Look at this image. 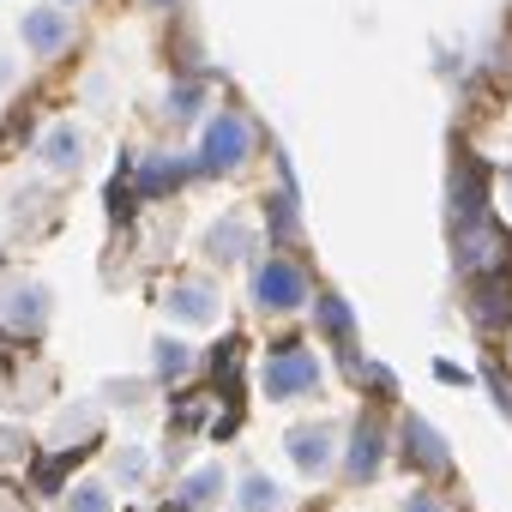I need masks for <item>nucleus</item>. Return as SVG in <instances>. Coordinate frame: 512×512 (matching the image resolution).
Wrapping results in <instances>:
<instances>
[{"mask_svg": "<svg viewBox=\"0 0 512 512\" xmlns=\"http://www.w3.org/2000/svg\"><path fill=\"white\" fill-rule=\"evenodd\" d=\"M260 151H266V127L241 103H217L193 127V169H199V181H229V175L260 163Z\"/></svg>", "mask_w": 512, "mask_h": 512, "instance_id": "obj_1", "label": "nucleus"}, {"mask_svg": "<svg viewBox=\"0 0 512 512\" xmlns=\"http://www.w3.org/2000/svg\"><path fill=\"white\" fill-rule=\"evenodd\" d=\"M253 386H260V398L278 404V410L314 404L326 392V356H320V344L302 338V332L272 338L260 356H253Z\"/></svg>", "mask_w": 512, "mask_h": 512, "instance_id": "obj_2", "label": "nucleus"}, {"mask_svg": "<svg viewBox=\"0 0 512 512\" xmlns=\"http://www.w3.org/2000/svg\"><path fill=\"white\" fill-rule=\"evenodd\" d=\"M314 296H320V284H314V272H308V260L302 253H284V247H266L260 260L247 266V308L260 314V320H302L308 308H314Z\"/></svg>", "mask_w": 512, "mask_h": 512, "instance_id": "obj_3", "label": "nucleus"}, {"mask_svg": "<svg viewBox=\"0 0 512 512\" xmlns=\"http://www.w3.org/2000/svg\"><path fill=\"white\" fill-rule=\"evenodd\" d=\"M446 223H452V260H458L464 284L470 278H512V223L494 205L458 211Z\"/></svg>", "mask_w": 512, "mask_h": 512, "instance_id": "obj_4", "label": "nucleus"}, {"mask_svg": "<svg viewBox=\"0 0 512 512\" xmlns=\"http://www.w3.org/2000/svg\"><path fill=\"white\" fill-rule=\"evenodd\" d=\"M392 470V410L386 404H356L344 422V452H338V482L344 488H374Z\"/></svg>", "mask_w": 512, "mask_h": 512, "instance_id": "obj_5", "label": "nucleus"}, {"mask_svg": "<svg viewBox=\"0 0 512 512\" xmlns=\"http://www.w3.org/2000/svg\"><path fill=\"white\" fill-rule=\"evenodd\" d=\"M278 452H284V464H290V476L296 482H332L338 476V452H344V422L338 416H326V410H308V416H296L284 434H278Z\"/></svg>", "mask_w": 512, "mask_h": 512, "instance_id": "obj_6", "label": "nucleus"}, {"mask_svg": "<svg viewBox=\"0 0 512 512\" xmlns=\"http://www.w3.org/2000/svg\"><path fill=\"white\" fill-rule=\"evenodd\" d=\"M223 284L217 272H169L157 290V314L169 320V332L193 338V332H217L223 326Z\"/></svg>", "mask_w": 512, "mask_h": 512, "instance_id": "obj_7", "label": "nucleus"}, {"mask_svg": "<svg viewBox=\"0 0 512 512\" xmlns=\"http://www.w3.org/2000/svg\"><path fill=\"white\" fill-rule=\"evenodd\" d=\"M392 464H404L416 482H452V470H458L446 434L422 410H398L392 416Z\"/></svg>", "mask_w": 512, "mask_h": 512, "instance_id": "obj_8", "label": "nucleus"}, {"mask_svg": "<svg viewBox=\"0 0 512 512\" xmlns=\"http://www.w3.org/2000/svg\"><path fill=\"white\" fill-rule=\"evenodd\" d=\"M199 253L211 260V272H247L266 253V229L253 211H217L199 229Z\"/></svg>", "mask_w": 512, "mask_h": 512, "instance_id": "obj_9", "label": "nucleus"}, {"mask_svg": "<svg viewBox=\"0 0 512 512\" xmlns=\"http://www.w3.org/2000/svg\"><path fill=\"white\" fill-rule=\"evenodd\" d=\"M13 31H19V55L25 61H37V67H55V61H67L73 49H79V19L67 13V7H55V0H43V7H25L19 19H13Z\"/></svg>", "mask_w": 512, "mask_h": 512, "instance_id": "obj_10", "label": "nucleus"}, {"mask_svg": "<svg viewBox=\"0 0 512 512\" xmlns=\"http://www.w3.org/2000/svg\"><path fill=\"white\" fill-rule=\"evenodd\" d=\"M199 181L193 169V151H145L127 163V187L139 205H163V199H181L187 187Z\"/></svg>", "mask_w": 512, "mask_h": 512, "instance_id": "obj_11", "label": "nucleus"}, {"mask_svg": "<svg viewBox=\"0 0 512 512\" xmlns=\"http://www.w3.org/2000/svg\"><path fill=\"white\" fill-rule=\"evenodd\" d=\"M49 320H55V296H49V284H37V278H25V272H13V278H0V332H13V338H43L49 332Z\"/></svg>", "mask_w": 512, "mask_h": 512, "instance_id": "obj_12", "label": "nucleus"}, {"mask_svg": "<svg viewBox=\"0 0 512 512\" xmlns=\"http://www.w3.org/2000/svg\"><path fill=\"white\" fill-rule=\"evenodd\" d=\"M217 109V79L211 73H175L169 85H163V97H157V121L163 127H175V133H187V127H199L205 115Z\"/></svg>", "mask_w": 512, "mask_h": 512, "instance_id": "obj_13", "label": "nucleus"}, {"mask_svg": "<svg viewBox=\"0 0 512 512\" xmlns=\"http://www.w3.org/2000/svg\"><path fill=\"white\" fill-rule=\"evenodd\" d=\"M31 151H37V163H43L49 175H61V181H67V175H79V169L91 163V127H85V121H73V115H55V121L37 133V145H31Z\"/></svg>", "mask_w": 512, "mask_h": 512, "instance_id": "obj_14", "label": "nucleus"}, {"mask_svg": "<svg viewBox=\"0 0 512 512\" xmlns=\"http://www.w3.org/2000/svg\"><path fill=\"white\" fill-rule=\"evenodd\" d=\"M229 500V464L223 458H199L187 470H175L169 482V512H217Z\"/></svg>", "mask_w": 512, "mask_h": 512, "instance_id": "obj_15", "label": "nucleus"}, {"mask_svg": "<svg viewBox=\"0 0 512 512\" xmlns=\"http://www.w3.org/2000/svg\"><path fill=\"white\" fill-rule=\"evenodd\" d=\"M464 320L482 338H506L512 332V278H470L464 284Z\"/></svg>", "mask_w": 512, "mask_h": 512, "instance_id": "obj_16", "label": "nucleus"}, {"mask_svg": "<svg viewBox=\"0 0 512 512\" xmlns=\"http://www.w3.org/2000/svg\"><path fill=\"white\" fill-rule=\"evenodd\" d=\"M314 332H320V350L338 362V356H350V350H362V320H356V308L338 296V290H320L314 296Z\"/></svg>", "mask_w": 512, "mask_h": 512, "instance_id": "obj_17", "label": "nucleus"}, {"mask_svg": "<svg viewBox=\"0 0 512 512\" xmlns=\"http://www.w3.org/2000/svg\"><path fill=\"white\" fill-rule=\"evenodd\" d=\"M229 512H296V494H290V482H278L272 470L247 464V470H235V482H229Z\"/></svg>", "mask_w": 512, "mask_h": 512, "instance_id": "obj_18", "label": "nucleus"}, {"mask_svg": "<svg viewBox=\"0 0 512 512\" xmlns=\"http://www.w3.org/2000/svg\"><path fill=\"white\" fill-rule=\"evenodd\" d=\"M266 217H260V229H266V247H284V253H302V241H308V223H302V193L296 187H272L266 193V205H260Z\"/></svg>", "mask_w": 512, "mask_h": 512, "instance_id": "obj_19", "label": "nucleus"}, {"mask_svg": "<svg viewBox=\"0 0 512 512\" xmlns=\"http://www.w3.org/2000/svg\"><path fill=\"white\" fill-rule=\"evenodd\" d=\"M199 368H205V356L193 350V338H181V332H163V338L151 344V386H163V392H181V386H193V380H199Z\"/></svg>", "mask_w": 512, "mask_h": 512, "instance_id": "obj_20", "label": "nucleus"}, {"mask_svg": "<svg viewBox=\"0 0 512 512\" xmlns=\"http://www.w3.org/2000/svg\"><path fill=\"white\" fill-rule=\"evenodd\" d=\"M151 476H157V452H151V446H139V440L109 446V458H103V482H109L115 494H139V488H151Z\"/></svg>", "mask_w": 512, "mask_h": 512, "instance_id": "obj_21", "label": "nucleus"}, {"mask_svg": "<svg viewBox=\"0 0 512 512\" xmlns=\"http://www.w3.org/2000/svg\"><path fill=\"white\" fill-rule=\"evenodd\" d=\"M61 512H121V494H115L103 476H67Z\"/></svg>", "mask_w": 512, "mask_h": 512, "instance_id": "obj_22", "label": "nucleus"}, {"mask_svg": "<svg viewBox=\"0 0 512 512\" xmlns=\"http://www.w3.org/2000/svg\"><path fill=\"white\" fill-rule=\"evenodd\" d=\"M199 374H211L217 398H229V392H235V380H241V338L229 332V344H217V350L205 356V368H199Z\"/></svg>", "mask_w": 512, "mask_h": 512, "instance_id": "obj_23", "label": "nucleus"}, {"mask_svg": "<svg viewBox=\"0 0 512 512\" xmlns=\"http://www.w3.org/2000/svg\"><path fill=\"white\" fill-rule=\"evenodd\" d=\"M97 404L127 410V416H145L151 410V380H103L97 386Z\"/></svg>", "mask_w": 512, "mask_h": 512, "instance_id": "obj_24", "label": "nucleus"}, {"mask_svg": "<svg viewBox=\"0 0 512 512\" xmlns=\"http://www.w3.org/2000/svg\"><path fill=\"white\" fill-rule=\"evenodd\" d=\"M392 512H458V500H452L440 482H416V488H404V500H398Z\"/></svg>", "mask_w": 512, "mask_h": 512, "instance_id": "obj_25", "label": "nucleus"}, {"mask_svg": "<svg viewBox=\"0 0 512 512\" xmlns=\"http://www.w3.org/2000/svg\"><path fill=\"white\" fill-rule=\"evenodd\" d=\"M31 452H37V440H31L25 428H13V422L0 428V464H25Z\"/></svg>", "mask_w": 512, "mask_h": 512, "instance_id": "obj_26", "label": "nucleus"}, {"mask_svg": "<svg viewBox=\"0 0 512 512\" xmlns=\"http://www.w3.org/2000/svg\"><path fill=\"white\" fill-rule=\"evenodd\" d=\"M494 211L512 223V157L500 163V175H494Z\"/></svg>", "mask_w": 512, "mask_h": 512, "instance_id": "obj_27", "label": "nucleus"}, {"mask_svg": "<svg viewBox=\"0 0 512 512\" xmlns=\"http://www.w3.org/2000/svg\"><path fill=\"white\" fill-rule=\"evenodd\" d=\"M434 380H440V386H464V392H470V386H476V368H458V362H434Z\"/></svg>", "mask_w": 512, "mask_h": 512, "instance_id": "obj_28", "label": "nucleus"}, {"mask_svg": "<svg viewBox=\"0 0 512 512\" xmlns=\"http://www.w3.org/2000/svg\"><path fill=\"white\" fill-rule=\"evenodd\" d=\"M19 79H25V73H19V55H13V49H0V97L19 91Z\"/></svg>", "mask_w": 512, "mask_h": 512, "instance_id": "obj_29", "label": "nucleus"}, {"mask_svg": "<svg viewBox=\"0 0 512 512\" xmlns=\"http://www.w3.org/2000/svg\"><path fill=\"white\" fill-rule=\"evenodd\" d=\"M145 13H181V0H139Z\"/></svg>", "mask_w": 512, "mask_h": 512, "instance_id": "obj_30", "label": "nucleus"}, {"mask_svg": "<svg viewBox=\"0 0 512 512\" xmlns=\"http://www.w3.org/2000/svg\"><path fill=\"white\" fill-rule=\"evenodd\" d=\"M55 7H67V13H79V7H91V0H55Z\"/></svg>", "mask_w": 512, "mask_h": 512, "instance_id": "obj_31", "label": "nucleus"}, {"mask_svg": "<svg viewBox=\"0 0 512 512\" xmlns=\"http://www.w3.org/2000/svg\"><path fill=\"white\" fill-rule=\"evenodd\" d=\"M500 344H506V368H512V332H506V338H500Z\"/></svg>", "mask_w": 512, "mask_h": 512, "instance_id": "obj_32", "label": "nucleus"}, {"mask_svg": "<svg viewBox=\"0 0 512 512\" xmlns=\"http://www.w3.org/2000/svg\"><path fill=\"white\" fill-rule=\"evenodd\" d=\"M217 512H229V506H217Z\"/></svg>", "mask_w": 512, "mask_h": 512, "instance_id": "obj_33", "label": "nucleus"}, {"mask_svg": "<svg viewBox=\"0 0 512 512\" xmlns=\"http://www.w3.org/2000/svg\"><path fill=\"white\" fill-rule=\"evenodd\" d=\"M506 422H512V410H506Z\"/></svg>", "mask_w": 512, "mask_h": 512, "instance_id": "obj_34", "label": "nucleus"}]
</instances>
